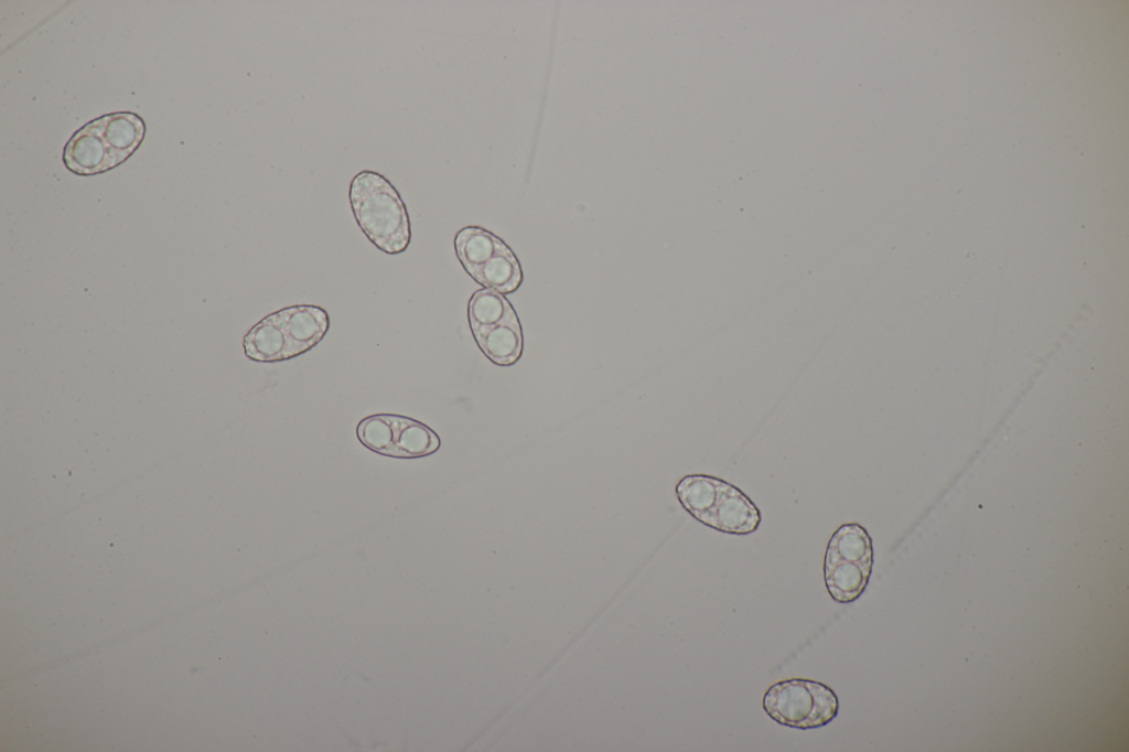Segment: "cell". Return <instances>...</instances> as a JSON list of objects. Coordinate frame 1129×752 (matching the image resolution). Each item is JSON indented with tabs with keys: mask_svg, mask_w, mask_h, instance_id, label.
Returning <instances> with one entry per match:
<instances>
[{
	"mask_svg": "<svg viewBox=\"0 0 1129 752\" xmlns=\"http://www.w3.org/2000/svg\"><path fill=\"white\" fill-rule=\"evenodd\" d=\"M872 566L854 561L824 563V578L830 597L839 603L857 600L864 591Z\"/></svg>",
	"mask_w": 1129,
	"mask_h": 752,
	"instance_id": "cell-10",
	"label": "cell"
},
{
	"mask_svg": "<svg viewBox=\"0 0 1129 752\" xmlns=\"http://www.w3.org/2000/svg\"><path fill=\"white\" fill-rule=\"evenodd\" d=\"M143 119L130 111L101 116L78 129L66 142L63 162L73 173L94 175L130 158L143 141Z\"/></svg>",
	"mask_w": 1129,
	"mask_h": 752,
	"instance_id": "cell-2",
	"label": "cell"
},
{
	"mask_svg": "<svg viewBox=\"0 0 1129 752\" xmlns=\"http://www.w3.org/2000/svg\"><path fill=\"white\" fill-rule=\"evenodd\" d=\"M505 246V243L498 237L477 226H466L460 229L454 237L456 256L469 275H472Z\"/></svg>",
	"mask_w": 1129,
	"mask_h": 752,
	"instance_id": "cell-12",
	"label": "cell"
},
{
	"mask_svg": "<svg viewBox=\"0 0 1129 752\" xmlns=\"http://www.w3.org/2000/svg\"><path fill=\"white\" fill-rule=\"evenodd\" d=\"M761 523V513L754 503L736 486L724 481L718 502L707 526L734 534H751Z\"/></svg>",
	"mask_w": 1129,
	"mask_h": 752,
	"instance_id": "cell-6",
	"label": "cell"
},
{
	"mask_svg": "<svg viewBox=\"0 0 1129 752\" xmlns=\"http://www.w3.org/2000/svg\"><path fill=\"white\" fill-rule=\"evenodd\" d=\"M724 481L705 474H688L676 485L681 506L697 520L707 525L718 502Z\"/></svg>",
	"mask_w": 1129,
	"mask_h": 752,
	"instance_id": "cell-9",
	"label": "cell"
},
{
	"mask_svg": "<svg viewBox=\"0 0 1129 752\" xmlns=\"http://www.w3.org/2000/svg\"><path fill=\"white\" fill-rule=\"evenodd\" d=\"M348 200L354 218L380 251L404 253L411 241V224L398 190L383 174L363 170L351 181Z\"/></svg>",
	"mask_w": 1129,
	"mask_h": 752,
	"instance_id": "cell-1",
	"label": "cell"
},
{
	"mask_svg": "<svg viewBox=\"0 0 1129 752\" xmlns=\"http://www.w3.org/2000/svg\"><path fill=\"white\" fill-rule=\"evenodd\" d=\"M278 313L288 339L291 358L316 346L330 329L329 313L319 305H290Z\"/></svg>",
	"mask_w": 1129,
	"mask_h": 752,
	"instance_id": "cell-5",
	"label": "cell"
},
{
	"mask_svg": "<svg viewBox=\"0 0 1129 752\" xmlns=\"http://www.w3.org/2000/svg\"><path fill=\"white\" fill-rule=\"evenodd\" d=\"M841 560L871 566L873 563L872 540L867 530L857 523L839 526L828 542L824 563Z\"/></svg>",
	"mask_w": 1129,
	"mask_h": 752,
	"instance_id": "cell-11",
	"label": "cell"
},
{
	"mask_svg": "<svg viewBox=\"0 0 1129 752\" xmlns=\"http://www.w3.org/2000/svg\"><path fill=\"white\" fill-rule=\"evenodd\" d=\"M359 442L381 455L415 459L437 452L441 441L427 425L395 413L363 418L356 428Z\"/></svg>",
	"mask_w": 1129,
	"mask_h": 752,
	"instance_id": "cell-4",
	"label": "cell"
},
{
	"mask_svg": "<svg viewBox=\"0 0 1129 752\" xmlns=\"http://www.w3.org/2000/svg\"><path fill=\"white\" fill-rule=\"evenodd\" d=\"M473 335L482 352L497 365H512L522 354L523 335L517 316L474 331Z\"/></svg>",
	"mask_w": 1129,
	"mask_h": 752,
	"instance_id": "cell-8",
	"label": "cell"
},
{
	"mask_svg": "<svg viewBox=\"0 0 1129 752\" xmlns=\"http://www.w3.org/2000/svg\"><path fill=\"white\" fill-rule=\"evenodd\" d=\"M762 705L777 723L800 730L824 727L838 715L835 691L810 679L793 678L775 683L765 691Z\"/></svg>",
	"mask_w": 1129,
	"mask_h": 752,
	"instance_id": "cell-3",
	"label": "cell"
},
{
	"mask_svg": "<svg viewBox=\"0 0 1129 752\" xmlns=\"http://www.w3.org/2000/svg\"><path fill=\"white\" fill-rule=\"evenodd\" d=\"M470 276L481 284L502 293L515 291L523 279L518 260L507 246Z\"/></svg>",
	"mask_w": 1129,
	"mask_h": 752,
	"instance_id": "cell-13",
	"label": "cell"
},
{
	"mask_svg": "<svg viewBox=\"0 0 1129 752\" xmlns=\"http://www.w3.org/2000/svg\"><path fill=\"white\" fill-rule=\"evenodd\" d=\"M516 316L512 305L497 291L482 289L469 302V321L472 332L494 326Z\"/></svg>",
	"mask_w": 1129,
	"mask_h": 752,
	"instance_id": "cell-14",
	"label": "cell"
},
{
	"mask_svg": "<svg viewBox=\"0 0 1129 752\" xmlns=\"http://www.w3.org/2000/svg\"><path fill=\"white\" fill-rule=\"evenodd\" d=\"M245 355L255 362L291 359L289 343L278 311L265 316L244 336Z\"/></svg>",
	"mask_w": 1129,
	"mask_h": 752,
	"instance_id": "cell-7",
	"label": "cell"
}]
</instances>
